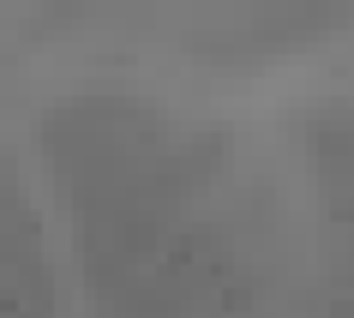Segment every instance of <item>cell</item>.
<instances>
[{
    "label": "cell",
    "instance_id": "3",
    "mask_svg": "<svg viewBox=\"0 0 354 318\" xmlns=\"http://www.w3.org/2000/svg\"><path fill=\"white\" fill-rule=\"evenodd\" d=\"M306 150H313L324 210L342 228H354V96H336L306 120Z\"/></svg>",
    "mask_w": 354,
    "mask_h": 318
},
{
    "label": "cell",
    "instance_id": "1",
    "mask_svg": "<svg viewBox=\"0 0 354 318\" xmlns=\"http://www.w3.org/2000/svg\"><path fill=\"white\" fill-rule=\"evenodd\" d=\"M42 169L55 180L73 252L102 300L120 294L228 169V132L180 120L138 91H78L37 120Z\"/></svg>",
    "mask_w": 354,
    "mask_h": 318
},
{
    "label": "cell",
    "instance_id": "2",
    "mask_svg": "<svg viewBox=\"0 0 354 318\" xmlns=\"http://www.w3.org/2000/svg\"><path fill=\"white\" fill-rule=\"evenodd\" d=\"M0 318H55V270L24 169L0 150Z\"/></svg>",
    "mask_w": 354,
    "mask_h": 318
}]
</instances>
